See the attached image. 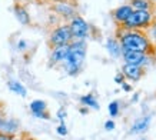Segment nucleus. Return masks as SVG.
<instances>
[{
    "instance_id": "f257e3e1",
    "label": "nucleus",
    "mask_w": 156,
    "mask_h": 140,
    "mask_svg": "<svg viewBox=\"0 0 156 140\" xmlns=\"http://www.w3.org/2000/svg\"><path fill=\"white\" fill-rule=\"evenodd\" d=\"M118 40L120 42L122 50L143 51L147 54H155V44L143 30H123L118 33Z\"/></svg>"
},
{
    "instance_id": "f03ea898",
    "label": "nucleus",
    "mask_w": 156,
    "mask_h": 140,
    "mask_svg": "<svg viewBox=\"0 0 156 140\" xmlns=\"http://www.w3.org/2000/svg\"><path fill=\"white\" fill-rule=\"evenodd\" d=\"M86 53H87L86 40H72L69 43L66 59L62 63L63 70L66 72L67 75L77 76L80 73L82 67H83V63H85V59H86Z\"/></svg>"
},
{
    "instance_id": "7ed1b4c3",
    "label": "nucleus",
    "mask_w": 156,
    "mask_h": 140,
    "mask_svg": "<svg viewBox=\"0 0 156 140\" xmlns=\"http://www.w3.org/2000/svg\"><path fill=\"white\" fill-rule=\"evenodd\" d=\"M155 14L152 10H133L128 20L120 26L123 30H147L152 26Z\"/></svg>"
},
{
    "instance_id": "20e7f679",
    "label": "nucleus",
    "mask_w": 156,
    "mask_h": 140,
    "mask_svg": "<svg viewBox=\"0 0 156 140\" xmlns=\"http://www.w3.org/2000/svg\"><path fill=\"white\" fill-rule=\"evenodd\" d=\"M72 40H73V36H72L69 24L62 23V24H57L56 27H53L52 32L49 33L48 43L50 46V49H53V47H57V46H66Z\"/></svg>"
},
{
    "instance_id": "39448f33",
    "label": "nucleus",
    "mask_w": 156,
    "mask_h": 140,
    "mask_svg": "<svg viewBox=\"0 0 156 140\" xmlns=\"http://www.w3.org/2000/svg\"><path fill=\"white\" fill-rule=\"evenodd\" d=\"M70 27L73 40H86L90 36V24L86 22L80 14H76L73 19L67 22Z\"/></svg>"
},
{
    "instance_id": "423d86ee",
    "label": "nucleus",
    "mask_w": 156,
    "mask_h": 140,
    "mask_svg": "<svg viewBox=\"0 0 156 140\" xmlns=\"http://www.w3.org/2000/svg\"><path fill=\"white\" fill-rule=\"evenodd\" d=\"M153 56L155 54H147L143 51H133V50H122V59L128 65L140 66L143 69H146L147 66L153 63Z\"/></svg>"
},
{
    "instance_id": "0eeeda50",
    "label": "nucleus",
    "mask_w": 156,
    "mask_h": 140,
    "mask_svg": "<svg viewBox=\"0 0 156 140\" xmlns=\"http://www.w3.org/2000/svg\"><path fill=\"white\" fill-rule=\"evenodd\" d=\"M52 10L53 13L59 16L60 19H63L66 23L77 14V9H76V5L73 3V0H62L57 3H53Z\"/></svg>"
},
{
    "instance_id": "6e6552de",
    "label": "nucleus",
    "mask_w": 156,
    "mask_h": 140,
    "mask_svg": "<svg viewBox=\"0 0 156 140\" xmlns=\"http://www.w3.org/2000/svg\"><path fill=\"white\" fill-rule=\"evenodd\" d=\"M122 75L125 76V79L129 82H139L145 75V69L140 66H135V65H128V63H123L122 66Z\"/></svg>"
},
{
    "instance_id": "1a4fd4ad",
    "label": "nucleus",
    "mask_w": 156,
    "mask_h": 140,
    "mask_svg": "<svg viewBox=\"0 0 156 140\" xmlns=\"http://www.w3.org/2000/svg\"><path fill=\"white\" fill-rule=\"evenodd\" d=\"M133 9L130 7V5L129 3H126V5H120L119 7H116V9L112 10V19H113V22L118 26H122L126 20H128V17L132 14Z\"/></svg>"
},
{
    "instance_id": "9d476101",
    "label": "nucleus",
    "mask_w": 156,
    "mask_h": 140,
    "mask_svg": "<svg viewBox=\"0 0 156 140\" xmlns=\"http://www.w3.org/2000/svg\"><path fill=\"white\" fill-rule=\"evenodd\" d=\"M30 112L33 113L34 117L37 119H43V120H49L50 119V114L48 112V104L44 100H40V99H36L30 103Z\"/></svg>"
},
{
    "instance_id": "9b49d317",
    "label": "nucleus",
    "mask_w": 156,
    "mask_h": 140,
    "mask_svg": "<svg viewBox=\"0 0 156 140\" xmlns=\"http://www.w3.org/2000/svg\"><path fill=\"white\" fill-rule=\"evenodd\" d=\"M67 49H69V44L53 47L52 53H50V57H49V67H55L57 65H62L65 61V59H66Z\"/></svg>"
},
{
    "instance_id": "f8f14e48",
    "label": "nucleus",
    "mask_w": 156,
    "mask_h": 140,
    "mask_svg": "<svg viewBox=\"0 0 156 140\" xmlns=\"http://www.w3.org/2000/svg\"><path fill=\"white\" fill-rule=\"evenodd\" d=\"M20 130V123L16 119L10 117H2L0 120V131L10 136H16Z\"/></svg>"
},
{
    "instance_id": "ddd939ff",
    "label": "nucleus",
    "mask_w": 156,
    "mask_h": 140,
    "mask_svg": "<svg viewBox=\"0 0 156 140\" xmlns=\"http://www.w3.org/2000/svg\"><path fill=\"white\" fill-rule=\"evenodd\" d=\"M151 123H152L151 114L139 117L137 120H135L132 123V126H130V133H132V135H142V133H145V131L151 127Z\"/></svg>"
},
{
    "instance_id": "4468645a",
    "label": "nucleus",
    "mask_w": 156,
    "mask_h": 140,
    "mask_svg": "<svg viewBox=\"0 0 156 140\" xmlns=\"http://www.w3.org/2000/svg\"><path fill=\"white\" fill-rule=\"evenodd\" d=\"M13 13L16 16V19L20 24L23 26H29L32 23V19H30V14H29V10L26 9L24 5H20V3H14L13 6Z\"/></svg>"
},
{
    "instance_id": "2eb2a0df",
    "label": "nucleus",
    "mask_w": 156,
    "mask_h": 140,
    "mask_svg": "<svg viewBox=\"0 0 156 140\" xmlns=\"http://www.w3.org/2000/svg\"><path fill=\"white\" fill-rule=\"evenodd\" d=\"M106 50L113 59L122 57V46L118 37H108L106 39Z\"/></svg>"
},
{
    "instance_id": "dca6fc26",
    "label": "nucleus",
    "mask_w": 156,
    "mask_h": 140,
    "mask_svg": "<svg viewBox=\"0 0 156 140\" xmlns=\"http://www.w3.org/2000/svg\"><path fill=\"white\" fill-rule=\"evenodd\" d=\"M7 87H9L10 92L19 94V96H22V97H26V94H27L26 87H24L20 82H17V80H9V82H7Z\"/></svg>"
},
{
    "instance_id": "f3484780",
    "label": "nucleus",
    "mask_w": 156,
    "mask_h": 140,
    "mask_svg": "<svg viewBox=\"0 0 156 140\" xmlns=\"http://www.w3.org/2000/svg\"><path fill=\"white\" fill-rule=\"evenodd\" d=\"M80 103H82V106H86V107H89V109H95V110H99V107H100L96 97L93 96V93H87L85 96H82Z\"/></svg>"
},
{
    "instance_id": "a211bd4d",
    "label": "nucleus",
    "mask_w": 156,
    "mask_h": 140,
    "mask_svg": "<svg viewBox=\"0 0 156 140\" xmlns=\"http://www.w3.org/2000/svg\"><path fill=\"white\" fill-rule=\"evenodd\" d=\"M129 5L133 10H152L153 3L151 0H130Z\"/></svg>"
},
{
    "instance_id": "6ab92c4d",
    "label": "nucleus",
    "mask_w": 156,
    "mask_h": 140,
    "mask_svg": "<svg viewBox=\"0 0 156 140\" xmlns=\"http://www.w3.org/2000/svg\"><path fill=\"white\" fill-rule=\"evenodd\" d=\"M108 110H109V114H110L112 117H116V116H118L119 112H120V104H119L118 100H113V102L109 103Z\"/></svg>"
},
{
    "instance_id": "aec40b11",
    "label": "nucleus",
    "mask_w": 156,
    "mask_h": 140,
    "mask_svg": "<svg viewBox=\"0 0 156 140\" xmlns=\"http://www.w3.org/2000/svg\"><path fill=\"white\" fill-rule=\"evenodd\" d=\"M56 131L59 136H67V127L65 124V121H60L59 123V126L56 127Z\"/></svg>"
},
{
    "instance_id": "412c9836",
    "label": "nucleus",
    "mask_w": 156,
    "mask_h": 140,
    "mask_svg": "<svg viewBox=\"0 0 156 140\" xmlns=\"http://www.w3.org/2000/svg\"><path fill=\"white\" fill-rule=\"evenodd\" d=\"M149 32H151V34H147L149 37H151V40L156 44V23H152V26L149 29H147Z\"/></svg>"
},
{
    "instance_id": "4be33fe9",
    "label": "nucleus",
    "mask_w": 156,
    "mask_h": 140,
    "mask_svg": "<svg viewBox=\"0 0 156 140\" xmlns=\"http://www.w3.org/2000/svg\"><path fill=\"white\" fill-rule=\"evenodd\" d=\"M115 83L116 84H122V83H125V76L122 75V72H119V73H116V76H115Z\"/></svg>"
},
{
    "instance_id": "5701e85b",
    "label": "nucleus",
    "mask_w": 156,
    "mask_h": 140,
    "mask_svg": "<svg viewBox=\"0 0 156 140\" xmlns=\"http://www.w3.org/2000/svg\"><path fill=\"white\" fill-rule=\"evenodd\" d=\"M66 114H67L66 110H65L63 107H60L59 110H57V114H56V116H57V119H59L60 121H65V119H66Z\"/></svg>"
},
{
    "instance_id": "b1692460",
    "label": "nucleus",
    "mask_w": 156,
    "mask_h": 140,
    "mask_svg": "<svg viewBox=\"0 0 156 140\" xmlns=\"http://www.w3.org/2000/svg\"><path fill=\"white\" fill-rule=\"evenodd\" d=\"M27 46H29V43L26 42V40H23V39L17 42V49H19L20 51H24L26 49H27Z\"/></svg>"
},
{
    "instance_id": "393cba45",
    "label": "nucleus",
    "mask_w": 156,
    "mask_h": 140,
    "mask_svg": "<svg viewBox=\"0 0 156 140\" xmlns=\"http://www.w3.org/2000/svg\"><path fill=\"white\" fill-rule=\"evenodd\" d=\"M115 126H116V124H115V121H113V120L105 121V129H106L108 131H112V130L115 129Z\"/></svg>"
},
{
    "instance_id": "a878e982",
    "label": "nucleus",
    "mask_w": 156,
    "mask_h": 140,
    "mask_svg": "<svg viewBox=\"0 0 156 140\" xmlns=\"http://www.w3.org/2000/svg\"><path fill=\"white\" fill-rule=\"evenodd\" d=\"M120 86H122L123 92H132V86H130L129 83H126V82H125V83H122Z\"/></svg>"
},
{
    "instance_id": "bb28decb",
    "label": "nucleus",
    "mask_w": 156,
    "mask_h": 140,
    "mask_svg": "<svg viewBox=\"0 0 156 140\" xmlns=\"http://www.w3.org/2000/svg\"><path fill=\"white\" fill-rule=\"evenodd\" d=\"M14 136H10V135H6V133H2L0 131V140H12Z\"/></svg>"
},
{
    "instance_id": "cd10ccee",
    "label": "nucleus",
    "mask_w": 156,
    "mask_h": 140,
    "mask_svg": "<svg viewBox=\"0 0 156 140\" xmlns=\"http://www.w3.org/2000/svg\"><path fill=\"white\" fill-rule=\"evenodd\" d=\"M79 112H80L82 114H87V113H89V107H86V106H82V107L79 109Z\"/></svg>"
},
{
    "instance_id": "c85d7f7f",
    "label": "nucleus",
    "mask_w": 156,
    "mask_h": 140,
    "mask_svg": "<svg viewBox=\"0 0 156 140\" xmlns=\"http://www.w3.org/2000/svg\"><path fill=\"white\" fill-rule=\"evenodd\" d=\"M30 2H33V0H16V3H20V5H27Z\"/></svg>"
},
{
    "instance_id": "c756f323",
    "label": "nucleus",
    "mask_w": 156,
    "mask_h": 140,
    "mask_svg": "<svg viewBox=\"0 0 156 140\" xmlns=\"http://www.w3.org/2000/svg\"><path fill=\"white\" fill-rule=\"evenodd\" d=\"M137 100H139V93H135L132 97V102H137Z\"/></svg>"
},
{
    "instance_id": "7c9ffc66",
    "label": "nucleus",
    "mask_w": 156,
    "mask_h": 140,
    "mask_svg": "<svg viewBox=\"0 0 156 140\" xmlns=\"http://www.w3.org/2000/svg\"><path fill=\"white\" fill-rule=\"evenodd\" d=\"M12 140H26V139H23V137H20V136H17V135H16V136H14V137H13V139H12Z\"/></svg>"
},
{
    "instance_id": "2f4dec72",
    "label": "nucleus",
    "mask_w": 156,
    "mask_h": 140,
    "mask_svg": "<svg viewBox=\"0 0 156 140\" xmlns=\"http://www.w3.org/2000/svg\"><path fill=\"white\" fill-rule=\"evenodd\" d=\"M44 2H50V3H57V2H62V0H44Z\"/></svg>"
},
{
    "instance_id": "473e14b6",
    "label": "nucleus",
    "mask_w": 156,
    "mask_h": 140,
    "mask_svg": "<svg viewBox=\"0 0 156 140\" xmlns=\"http://www.w3.org/2000/svg\"><path fill=\"white\" fill-rule=\"evenodd\" d=\"M36 2H44V0H36Z\"/></svg>"
},
{
    "instance_id": "72a5a7b5",
    "label": "nucleus",
    "mask_w": 156,
    "mask_h": 140,
    "mask_svg": "<svg viewBox=\"0 0 156 140\" xmlns=\"http://www.w3.org/2000/svg\"><path fill=\"white\" fill-rule=\"evenodd\" d=\"M26 140H33V139H26Z\"/></svg>"
},
{
    "instance_id": "f704fd0d",
    "label": "nucleus",
    "mask_w": 156,
    "mask_h": 140,
    "mask_svg": "<svg viewBox=\"0 0 156 140\" xmlns=\"http://www.w3.org/2000/svg\"><path fill=\"white\" fill-rule=\"evenodd\" d=\"M0 120H2V114H0Z\"/></svg>"
}]
</instances>
